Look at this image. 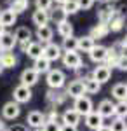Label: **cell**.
<instances>
[{"instance_id": "cell-19", "label": "cell", "mask_w": 127, "mask_h": 131, "mask_svg": "<svg viewBox=\"0 0 127 131\" xmlns=\"http://www.w3.org/2000/svg\"><path fill=\"white\" fill-rule=\"evenodd\" d=\"M113 14H115V7L113 5H105L103 9L98 10V23L99 25H108L110 19L113 18Z\"/></svg>"}, {"instance_id": "cell-49", "label": "cell", "mask_w": 127, "mask_h": 131, "mask_svg": "<svg viewBox=\"0 0 127 131\" xmlns=\"http://www.w3.org/2000/svg\"><path fill=\"white\" fill-rule=\"evenodd\" d=\"M0 131H10V129H9V128H5V126H4V128H2Z\"/></svg>"}, {"instance_id": "cell-20", "label": "cell", "mask_w": 127, "mask_h": 131, "mask_svg": "<svg viewBox=\"0 0 127 131\" xmlns=\"http://www.w3.org/2000/svg\"><path fill=\"white\" fill-rule=\"evenodd\" d=\"M82 84H84L85 94H98L99 91H101V84H99L98 81H94L91 75L85 77V79H82Z\"/></svg>"}, {"instance_id": "cell-22", "label": "cell", "mask_w": 127, "mask_h": 131, "mask_svg": "<svg viewBox=\"0 0 127 131\" xmlns=\"http://www.w3.org/2000/svg\"><path fill=\"white\" fill-rule=\"evenodd\" d=\"M96 46V40L89 35H84V37H78V42H77V51H82V52H89Z\"/></svg>"}, {"instance_id": "cell-2", "label": "cell", "mask_w": 127, "mask_h": 131, "mask_svg": "<svg viewBox=\"0 0 127 131\" xmlns=\"http://www.w3.org/2000/svg\"><path fill=\"white\" fill-rule=\"evenodd\" d=\"M61 61H63V65L66 68H70V70H77L78 67L84 65L82 63V56L78 54L77 51H65L61 54Z\"/></svg>"}, {"instance_id": "cell-23", "label": "cell", "mask_w": 127, "mask_h": 131, "mask_svg": "<svg viewBox=\"0 0 127 131\" xmlns=\"http://www.w3.org/2000/svg\"><path fill=\"white\" fill-rule=\"evenodd\" d=\"M66 12L63 10L61 5H56L54 9H49V21H54L56 25H59L61 21H66Z\"/></svg>"}, {"instance_id": "cell-44", "label": "cell", "mask_w": 127, "mask_h": 131, "mask_svg": "<svg viewBox=\"0 0 127 131\" xmlns=\"http://www.w3.org/2000/svg\"><path fill=\"white\" fill-rule=\"evenodd\" d=\"M59 131H78L75 126H68V124H61V128H59Z\"/></svg>"}, {"instance_id": "cell-8", "label": "cell", "mask_w": 127, "mask_h": 131, "mask_svg": "<svg viewBox=\"0 0 127 131\" xmlns=\"http://www.w3.org/2000/svg\"><path fill=\"white\" fill-rule=\"evenodd\" d=\"M66 93L61 89H49L47 91V101H49L50 105H52V108H56L59 105H63L65 101H66Z\"/></svg>"}, {"instance_id": "cell-5", "label": "cell", "mask_w": 127, "mask_h": 131, "mask_svg": "<svg viewBox=\"0 0 127 131\" xmlns=\"http://www.w3.org/2000/svg\"><path fill=\"white\" fill-rule=\"evenodd\" d=\"M12 98H14L12 101H16L18 105H21V103H28V101L31 100V88L23 86V84L16 86L14 91H12Z\"/></svg>"}, {"instance_id": "cell-55", "label": "cell", "mask_w": 127, "mask_h": 131, "mask_svg": "<svg viewBox=\"0 0 127 131\" xmlns=\"http://www.w3.org/2000/svg\"><path fill=\"white\" fill-rule=\"evenodd\" d=\"M94 2H96V0H94Z\"/></svg>"}, {"instance_id": "cell-46", "label": "cell", "mask_w": 127, "mask_h": 131, "mask_svg": "<svg viewBox=\"0 0 127 131\" xmlns=\"http://www.w3.org/2000/svg\"><path fill=\"white\" fill-rule=\"evenodd\" d=\"M122 46H124V49H127V35H125V39H122Z\"/></svg>"}, {"instance_id": "cell-54", "label": "cell", "mask_w": 127, "mask_h": 131, "mask_svg": "<svg viewBox=\"0 0 127 131\" xmlns=\"http://www.w3.org/2000/svg\"><path fill=\"white\" fill-rule=\"evenodd\" d=\"M110 2H111V0H110Z\"/></svg>"}, {"instance_id": "cell-6", "label": "cell", "mask_w": 127, "mask_h": 131, "mask_svg": "<svg viewBox=\"0 0 127 131\" xmlns=\"http://www.w3.org/2000/svg\"><path fill=\"white\" fill-rule=\"evenodd\" d=\"M91 77H92L94 81H98L99 84H105V82H108L111 79V68H108L106 65L101 63V65H98V67L92 70Z\"/></svg>"}, {"instance_id": "cell-42", "label": "cell", "mask_w": 127, "mask_h": 131, "mask_svg": "<svg viewBox=\"0 0 127 131\" xmlns=\"http://www.w3.org/2000/svg\"><path fill=\"white\" fill-rule=\"evenodd\" d=\"M33 40H23V42H18V46H19L21 52H26V49L30 47V44H31Z\"/></svg>"}, {"instance_id": "cell-33", "label": "cell", "mask_w": 127, "mask_h": 131, "mask_svg": "<svg viewBox=\"0 0 127 131\" xmlns=\"http://www.w3.org/2000/svg\"><path fill=\"white\" fill-rule=\"evenodd\" d=\"M77 42L78 37H68V39H63V44H61V49L63 51H77Z\"/></svg>"}, {"instance_id": "cell-27", "label": "cell", "mask_w": 127, "mask_h": 131, "mask_svg": "<svg viewBox=\"0 0 127 131\" xmlns=\"http://www.w3.org/2000/svg\"><path fill=\"white\" fill-rule=\"evenodd\" d=\"M18 63V58L12 52H2L0 54V67L2 68H14Z\"/></svg>"}, {"instance_id": "cell-35", "label": "cell", "mask_w": 127, "mask_h": 131, "mask_svg": "<svg viewBox=\"0 0 127 131\" xmlns=\"http://www.w3.org/2000/svg\"><path fill=\"white\" fill-rule=\"evenodd\" d=\"M113 117H118V119H127V105L124 101H118L115 103V114Z\"/></svg>"}, {"instance_id": "cell-51", "label": "cell", "mask_w": 127, "mask_h": 131, "mask_svg": "<svg viewBox=\"0 0 127 131\" xmlns=\"http://www.w3.org/2000/svg\"><path fill=\"white\" fill-rule=\"evenodd\" d=\"M124 103H125V105H127V96H125V100H124Z\"/></svg>"}, {"instance_id": "cell-28", "label": "cell", "mask_w": 127, "mask_h": 131, "mask_svg": "<svg viewBox=\"0 0 127 131\" xmlns=\"http://www.w3.org/2000/svg\"><path fill=\"white\" fill-rule=\"evenodd\" d=\"M124 25H125V18L115 12L113 18H111L110 23H108V28H110V31H120L122 28H124Z\"/></svg>"}, {"instance_id": "cell-3", "label": "cell", "mask_w": 127, "mask_h": 131, "mask_svg": "<svg viewBox=\"0 0 127 131\" xmlns=\"http://www.w3.org/2000/svg\"><path fill=\"white\" fill-rule=\"evenodd\" d=\"M73 110L77 112L80 117H85L87 114H91V112L94 110L92 108V100L89 98V96H78V98H75V103H73V107H71Z\"/></svg>"}, {"instance_id": "cell-36", "label": "cell", "mask_w": 127, "mask_h": 131, "mask_svg": "<svg viewBox=\"0 0 127 131\" xmlns=\"http://www.w3.org/2000/svg\"><path fill=\"white\" fill-rule=\"evenodd\" d=\"M110 129H111V131H127V122H125V119H118V117H115V119L111 121Z\"/></svg>"}, {"instance_id": "cell-39", "label": "cell", "mask_w": 127, "mask_h": 131, "mask_svg": "<svg viewBox=\"0 0 127 131\" xmlns=\"http://www.w3.org/2000/svg\"><path fill=\"white\" fill-rule=\"evenodd\" d=\"M115 67H117L120 72H127V54H120V56H118Z\"/></svg>"}, {"instance_id": "cell-21", "label": "cell", "mask_w": 127, "mask_h": 131, "mask_svg": "<svg viewBox=\"0 0 127 131\" xmlns=\"http://www.w3.org/2000/svg\"><path fill=\"white\" fill-rule=\"evenodd\" d=\"M31 21L37 25V28L40 26H45L47 23H49V10H33V16H31Z\"/></svg>"}, {"instance_id": "cell-48", "label": "cell", "mask_w": 127, "mask_h": 131, "mask_svg": "<svg viewBox=\"0 0 127 131\" xmlns=\"http://www.w3.org/2000/svg\"><path fill=\"white\" fill-rule=\"evenodd\" d=\"M4 31H5V28H4V26H2V25H0V35H2V33H4Z\"/></svg>"}, {"instance_id": "cell-1", "label": "cell", "mask_w": 127, "mask_h": 131, "mask_svg": "<svg viewBox=\"0 0 127 131\" xmlns=\"http://www.w3.org/2000/svg\"><path fill=\"white\" fill-rule=\"evenodd\" d=\"M45 82H47V86H49L50 89H61L66 84V75H65V72L59 70V68H50L47 72Z\"/></svg>"}, {"instance_id": "cell-32", "label": "cell", "mask_w": 127, "mask_h": 131, "mask_svg": "<svg viewBox=\"0 0 127 131\" xmlns=\"http://www.w3.org/2000/svg\"><path fill=\"white\" fill-rule=\"evenodd\" d=\"M28 7H30L28 0H12V4H10V9L14 10L16 14H21V12L28 10Z\"/></svg>"}, {"instance_id": "cell-41", "label": "cell", "mask_w": 127, "mask_h": 131, "mask_svg": "<svg viewBox=\"0 0 127 131\" xmlns=\"http://www.w3.org/2000/svg\"><path fill=\"white\" fill-rule=\"evenodd\" d=\"M75 73H77V79H78V81H82V79H85V77H89V75H91V73L87 72V67H85V65L78 67L77 70H75Z\"/></svg>"}, {"instance_id": "cell-11", "label": "cell", "mask_w": 127, "mask_h": 131, "mask_svg": "<svg viewBox=\"0 0 127 131\" xmlns=\"http://www.w3.org/2000/svg\"><path fill=\"white\" fill-rule=\"evenodd\" d=\"M44 122H45V117H44V114L39 112V110H31L28 115H26V126L33 128V129H40Z\"/></svg>"}, {"instance_id": "cell-16", "label": "cell", "mask_w": 127, "mask_h": 131, "mask_svg": "<svg viewBox=\"0 0 127 131\" xmlns=\"http://www.w3.org/2000/svg\"><path fill=\"white\" fill-rule=\"evenodd\" d=\"M103 121H105V119H103L96 110H92L91 114L85 115V126H87L89 129H94V131H96L98 128L105 126V122H103Z\"/></svg>"}, {"instance_id": "cell-43", "label": "cell", "mask_w": 127, "mask_h": 131, "mask_svg": "<svg viewBox=\"0 0 127 131\" xmlns=\"http://www.w3.org/2000/svg\"><path fill=\"white\" fill-rule=\"evenodd\" d=\"M115 12H117V14H120V16H124V18H125V14H127V5H120L118 9H115Z\"/></svg>"}, {"instance_id": "cell-29", "label": "cell", "mask_w": 127, "mask_h": 131, "mask_svg": "<svg viewBox=\"0 0 127 131\" xmlns=\"http://www.w3.org/2000/svg\"><path fill=\"white\" fill-rule=\"evenodd\" d=\"M42 51H44V46H42L40 42H31L24 54H26L28 58H31V60H37V58L42 56Z\"/></svg>"}, {"instance_id": "cell-52", "label": "cell", "mask_w": 127, "mask_h": 131, "mask_svg": "<svg viewBox=\"0 0 127 131\" xmlns=\"http://www.w3.org/2000/svg\"><path fill=\"white\" fill-rule=\"evenodd\" d=\"M2 70H4V68H0V73H2Z\"/></svg>"}, {"instance_id": "cell-25", "label": "cell", "mask_w": 127, "mask_h": 131, "mask_svg": "<svg viewBox=\"0 0 127 131\" xmlns=\"http://www.w3.org/2000/svg\"><path fill=\"white\" fill-rule=\"evenodd\" d=\"M108 33H110V28H108V25H94L92 28H91V33H89V37H92L94 40L96 39H105Z\"/></svg>"}, {"instance_id": "cell-18", "label": "cell", "mask_w": 127, "mask_h": 131, "mask_svg": "<svg viewBox=\"0 0 127 131\" xmlns=\"http://www.w3.org/2000/svg\"><path fill=\"white\" fill-rule=\"evenodd\" d=\"M80 119H82V117H80V115H78V114L73 110V108H66V110L63 112V115H61V121H63V124L75 126V128L80 124Z\"/></svg>"}, {"instance_id": "cell-24", "label": "cell", "mask_w": 127, "mask_h": 131, "mask_svg": "<svg viewBox=\"0 0 127 131\" xmlns=\"http://www.w3.org/2000/svg\"><path fill=\"white\" fill-rule=\"evenodd\" d=\"M33 70L37 72V73H47V72L50 70V61L45 60L44 56H40V58H37V60H33Z\"/></svg>"}, {"instance_id": "cell-26", "label": "cell", "mask_w": 127, "mask_h": 131, "mask_svg": "<svg viewBox=\"0 0 127 131\" xmlns=\"http://www.w3.org/2000/svg\"><path fill=\"white\" fill-rule=\"evenodd\" d=\"M111 96L115 98L117 101H124L127 96V84L125 82H118L113 86V89H111Z\"/></svg>"}, {"instance_id": "cell-34", "label": "cell", "mask_w": 127, "mask_h": 131, "mask_svg": "<svg viewBox=\"0 0 127 131\" xmlns=\"http://www.w3.org/2000/svg\"><path fill=\"white\" fill-rule=\"evenodd\" d=\"M61 7H63V10L66 12V16H70V14H77V12H78L77 0H66Z\"/></svg>"}, {"instance_id": "cell-15", "label": "cell", "mask_w": 127, "mask_h": 131, "mask_svg": "<svg viewBox=\"0 0 127 131\" xmlns=\"http://www.w3.org/2000/svg\"><path fill=\"white\" fill-rule=\"evenodd\" d=\"M16 19H18V14L10 9V7H9V9L0 10V25H2L4 28H7V26H14V25H16Z\"/></svg>"}, {"instance_id": "cell-30", "label": "cell", "mask_w": 127, "mask_h": 131, "mask_svg": "<svg viewBox=\"0 0 127 131\" xmlns=\"http://www.w3.org/2000/svg\"><path fill=\"white\" fill-rule=\"evenodd\" d=\"M58 33L63 37V39L71 37V35H73V25H71L68 19H66V21H61V23L58 25Z\"/></svg>"}, {"instance_id": "cell-9", "label": "cell", "mask_w": 127, "mask_h": 131, "mask_svg": "<svg viewBox=\"0 0 127 131\" xmlns=\"http://www.w3.org/2000/svg\"><path fill=\"white\" fill-rule=\"evenodd\" d=\"M65 93H66V96L73 98V100L78 98V96H84V94H85V91H84V84H82V81H78V79L71 81L68 86H66Z\"/></svg>"}, {"instance_id": "cell-53", "label": "cell", "mask_w": 127, "mask_h": 131, "mask_svg": "<svg viewBox=\"0 0 127 131\" xmlns=\"http://www.w3.org/2000/svg\"><path fill=\"white\" fill-rule=\"evenodd\" d=\"M33 131H40V129H33Z\"/></svg>"}, {"instance_id": "cell-45", "label": "cell", "mask_w": 127, "mask_h": 131, "mask_svg": "<svg viewBox=\"0 0 127 131\" xmlns=\"http://www.w3.org/2000/svg\"><path fill=\"white\" fill-rule=\"evenodd\" d=\"M96 131H111V129H110V126H101V128H98Z\"/></svg>"}, {"instance_id": "cell-17", "label": "cell", "mask_w": 127, "mask_h": 131, "mask_svg": "<svg viewBox=\"0 0 127 131\" xmlns=\"http://www.w3.org/2000/svg\"><path fill=\"white\" fill-rule=\"evenodd\" d=\"M52 37H54V30L50 28L49 25L37 28V39H39V42L42 44V46H45V44L52 42Z\"/></svg>"}, {"instance_id": "cell-10", "label": "cell", "mask_w": 127, "mask_h": 131, "mask_svg": "<svg viewBox=\"0 0 127 131\" xmlns=\"http://www.w3.org/2000/svg\"><path fill=\"white\" fill-rule=\"evenodd\" d=\"M106 54H108V47H105V46H94L92 49L89 51V58L94 61L96 65H101V63H105V60H106Z\"/></svg>"}, {"instance_id": "cell-7", "label": "cell", "mask_w": 127, "mask_h": 131, "mask_svg": "<svg viewBox=\"0 0 127 131\" xmlns=\"http://www.w3.org/2000/svg\"><path fill=\"white\" fill-rule=\"evenodd\" d=\"M19 114H21V107L16 101H7V103L2 107V115H4V119H7V121L18 119Z\"/></svg>"}, {"instance_id": "cell-14", "label": "cell", "mask_w": 127, "mask_h": 131, "mask_svg": "<svg viewBox=\"0 0 127 131\" xmlns=\"http://www.w3.org/2000/svg\"><path fill=\"white\" fill-rule=\"evenodd\" d=\"M103 117V119H106V117H113V114H115V103L111 100H103L99 101L98 105V110H96Z\"/></svg>"}, {"instance_id": "cell-4", "label": "cell", "mask_w": 127, "mask_h": 131, "mask_svg": "<svg viewBox=\"0 0 127 131\" xmlns=\"http://www.w3.org/2000/svg\"><path fill=\"white\" fill-rule=\"evenodd\" d=\"M61 54H63V49H61V46L56 44V42L45 44V46H44V51H42V56H44L45 60H49V61L61 60Z\"/></svg>"}, {"instance_id": "cell-38", "label": "cell", "mask_w": 127, "mask_h": 131, "mask_svg": "<svg viewBox=\"0 0 127 131\" xmlns=\"http://www.w3.org/2000/svg\"><path fill=\"white\" fill-rule=\"evenodd\" d=\"M59 126L58 122H50V121H45L44 124H42V128H40V131H59Z\"/></svg>"}, {"instance_id": "cell-13", "label": "cell", "mask_w": 127, "mask_h": 131, "mask_svg": "<svg viewBox=\"0 0 127 131\" xmlns=\"http://www.w3.org/2000/svg\"><path fill=\"white\" fill-rule=\"evenodd\" d=\"M39 77L40 75L33 70V68H24V70L21 72V84L31 88V86H35V84L39 82Z\"/></svg>"}, {"instance_id": "cell-47", "label": "cell", "mask_w": 127, "mask_h": 131, "mask_svg": "<svg viewBox=\"0 0 127 131\" xmlns=\"http://www.w3.org/2000/svg\"><path fill=\"white\" fill-rule=\"evenodd\" d=\"M52 2H56V5H63L66 0H52Z\"/></svg>"}, {"instance_id": "cell-50", "label": "cell", "mask_w": 127, "mask_h": 131, "mask_svg": "<svg viewBox=\"0 0 127 131\" xmlns=\"http://www.w3.org/2000/svg\"><path fill=\"white\" fill-rule=\"evenodd\" d=\"M2 128H4V122H2V121H0V129H2Z\"/></svg>"}, {"instance_id": "cell-12", "label": "cell", "mask_w": 127, "mask_h": 131, "mask_svg": "<svg viewBox=\"0 0 127 131\" xmlns=\"http://www.w3.org/2000/svg\"><path fill=\"white\" fill-rule=\"evenodd\" d=\"M18 44V40L14 39V35L9 33V31H4L0 35V51L2 52H10L14 49V46Z\"/></svg>"}, {"instance_id": "cell-40", "label": "cell", "mask_w": 127, "mask_h": 131, "mask_svg": "<svg viewBox=\"0 0 127 131\" xmlns=\"http://www.w3.org/2000/svg\"><path fill=\"white\" fill-rule=\"evenodd\" d=\"M78 10H89L92 5H94V0H77Z\"/></svg>"}, {"instance_id": "cell-31", "label": "cell", "mask_w": 127, "mask_h": 131, "mask_svg": "<svg viewBox=\"0 0 127 131\" xmlns=\"http://www.w3.org/2000/svg\"><path fill=\"white\" fill-rule=\"evenodd\" d=\"M12 35H14V39L18 42L31 40V30H30L28 26H19V28H16V31H14Z\"/></svg>"}, {"instance_id": "cell-37", "label": "cell", "mask_w": 127, "mask_h": 131, "mask_svg": "<svg viewBox=\"0 0 127 131\" xmlns=\"http://www.w3.org/2000/svg\"><path fill=\"white\" fill-rule=\"evenodd\" d=\"M52 0H35V5H37V9L40 10H49L52 9Z\"/></svg>"}]
</instances>
